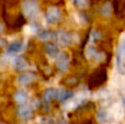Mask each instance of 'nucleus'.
<instances>
[{
    "mask_svg": "<svg viewBox=\"0 0 125 124\" xmlns=\"http://www.w3.org/2000/svg\"><path fill=\"white\" fill-rule=\"evenodd\" d=\"M106 79V70L104 68H99V69L94 70L92 75L89 78V86L91 88L99 87L105 81Z\"/></svg>",
    "mask_w": 125,
    "mask_h": 124,
    "instance_id": "nucleus-1",
    "label": "nucleus"
},
{
    "mask_svg": "<svg viewBox=\"0 0 125 124\" xmlns=\"http://www.w3.org/2000/svg\"><path fill=\"white\" fill-rule=\"evenodd\" d=\"M46 21L50 24H55L62 19V12L58 8L52 7L46 11Z\"/></svg>",
    "mask_w": 125,
    "mask_h": 124,
    "instance_id": "nucleus-2",
    "label": "nucleus"
},
{
    "mask_svg": "<svg viewBox=\"0 0 125 124\" xmlns=\"http://www.w3.org/2000/svg\"><path fill=\"white\" fill-rule=\"evenodd\" d=\"M23 9H24V13L28 18L32 19V18L36 17L37 13H39V9H37L36 4L33 1H26L23 4Z\"/></svg>",
    "mask_w": 125,
    "mask_h": 124,
    "instance_id": "nucleus-3",
    "label": "nucleus"
},
{
    "mask_svg": "<svg viewBox=\"0 0 125 124\" xmlns=\"http://www.w3.org/2000/svg\"><path fill=\"white\" fill-rule=\"evenodd\" d=\"M125 58V37L121 40L120 42L119 48H117V54H116V67L120 69V66L123 64V61Z\"/></svg>",
    "mask_w": 125,
    "mask_h": 124,
    "instance_id": "nucleus-4",
    "label": "nucleus"
},
{
    "mask_svg": "<svg viewBox=\"0 0 125 124\" xmlns=\"http://www.w3.org/2000/svg\"><path fill=\"white\" fill-rule=\"evenodd\" d=\"M56 40L62 45L68 46L71 43V35H70V33L66 32V31H59L56 34Z\"/></svg>",
    "mask_w": 125,
    "mask_h": 124,
    "instance_id": "nucleus-5",
    "label": "nucleus"
},
{
    "mask_svg": "<svg viewBox=\"0 0 125 124\" xmlns=\"http://www.w3.org/2000/svg\"><path fill=\"white\" fill-rule=\"evenodd\" d=\"M69 66V56L67 55V53H61L57 59V67L62 70L67 69Z\"/></svg>",
    "mask_w": 125,
    "mask_h": 124,
    "instance_id": "nucleus-6",
    "label": "nucleus"
},
{
    "mask_svg": "<svg viewBox=\"0 0 125 124\" xmlns=\"http://www.w3.org/2000/svg\"><path fill=\"white\" fill-rule=\"evenodd\" d=\"M18 114L21 119L23 120H30L32 118V109H31L29 105H22V107L19 108L18 110Z\"/></svg>",
    "mask_w": 125,
    "mask_h": 124,
    "instance_id": "nucleus-7",
    "label": "nucleus"
},
{
    "mask_svg": "<svg viewBox=\"0 0 125 124\" xmlns=\"http://www.w3.org/2000/svg\"><path fill=\"white\" fill-rule=\"evenodd\" d=\"M45 52L51 58H56L59 54V50L55 44L53 43H47L45 44Z\"/></svg>",
    "mask_w": 125,
    "mask_h": 124,
    "instance_id": "nucleus-8",
    "label": "nucleus"
},
{
    "mask_svg": "<svg viewBox=\"0 0 125 124\" xmlns=\"http://www.w3.org/2000/svg\"><path fill=\"white\" fill-rule=\"evenodd\" d=\"M58 92L59 91H57V90L54 89V88H50V89H47L43 94L44 101H46V102H51V101L55 100L56 98H58Z\"/></svg>",
    "mask_w": 125,
    "mask_h": 124,
    "instance_id": "nucleus-9",
    "label": "nucleus"
},
{
    "mask_svg": "<svg viewBox=\"0 0 125 124\" xmlns=\"http://www.w3.org/2000/svg\"><path fill=\"white\" fill-rule=\"evenodd\" d=\"M35 76L32 72H25V74H22L18 77V83L20 85H29L30 83H32L34 80Z\"/></svg>",
    "mask_w": 125,
    "mask_h": 124,
    "instance_id": "nucleus-10",
    "label": "nucleus"
},
{
    "mask_svg": "<svg viewBox=\"0 0 125 124\" xmlns=\"http://www.w3.org/2000/svg\"><path fill=\"white\" fill-rule=\"evenodd\" d=\"M13 98H14L17 103H19V104H24V103L28 101L29 96H28V93H26V91H24V90H18L14 93Z\"/></svg>",
    "mask_w": 125,
    "mask_h": 124,
    "instance_id": "nucleus-11",
    "label": "nucleus"
},
{
    "mask_svg": "<svg viewBox=\"0 0 125 124\" xmlns=\"http://www.w3.org/2000/svg\"><path fill=\"white\" fill-rule=\"evenodd\" d=\"M22 48V42L21 41H14L8 45V52L10 53H18Z\"/></svg>",
    "mask_w": 125,
    "mask_h": 124,
    "instance_id": "nucleus-12",
    "label": "nucleus"
},
{
    "mask_svg": "<svg viewBox=\"0 0 125 124\" xmlns=\"http://www.w3.org/2000/svg\"><path fill=\"white\" fill-rule=\"evenodd\" d=\"M86 53H87V57H88L89 59H92V61H97V59H99V56L101 55L94 47H88Z\"/></svg>",
    "mask_w": 125,
    "mask_h": 124,
    "instance_id": "nucleus-13",
    "label": "nucleus"
},
{
    "mask_svg": "<svg viewBox=\"0 0 125 124\" xmlns=\"http://www.w3.org/2000/svg\"><path fill=\"white\" fill-rule=\"evenodd\" d=\"M73 96V92L71 91V90H67V89L61 90V91L58 92V100L66 101V100H68V99H70Z\"/></svg>",
    "mask_w": 125,
    "mask_h": 124,
    "instance_id": "nucleus-14",
    "label": "nucleus"
},
{
    "mask_svg": "<svg viewBox=\"0 0 125 124\" xmlns=\"http://www.w3.org/2000/svg\"><path fill=\"white\" fill-rule=\"evenodd\" d=\"M28 68V63L24 58L22 57H19L17 59V69L18 70H25Z\"/></svg>",
    "mask_w": 125,
    "mask_h": 124,
    "instance_id": "nucleus-15",
    "label": "nucleus"
},
{
    "mask_svg": "<svg viewBox=\"0 0 125 124\" xmlns=\"http://www.w3.org/2000/svg\"><path fill=\"white\" fill-rule=\"evenodd\" d=\"M73 1L78 9H86L89 6V0H73Z\"/></svg>",
    "mask_w": 125,
    "mask_h": 124,
    "instance_id": "nucleus-16",
    "label": "nucleus"
},
{
    "mask_svg": "<svg viewBox=\"0 0 125 124\" xmlns=\"http://www.w3.org/2000/svg\"><path fill=\"white\" fill-rule=\"evenodd\" d=\"M101 13L104 17H109V15L112 13V7L110 3H105L103 7L101 8Z\"/></svg>",
    "mask_w": 125,
    "mask_h": 124,
    "instance_id": "nucleus-17",
    "label": "nucleus"
},
{
    "mask_svg": "<svg viewBox=\"0 0 125 124\" xmlns=\"http://www.w3.org/2000/svg\"><path fill=\"white\" fill-rule=\"evenodd\" d=\"M113 113H114V116L116 119H121L123 116V107H121L120 104L115 105L114 109H113Z\"/></svg>",
    "mask_w": 125,
    "mask_h": 124,
    "instance_id": "nucleus-18",
    "label": "nucleus"
},
{
    "mask_svg": "<svg viewBox=\"0 0 125 124\" xmlns=\"http://www.w3.org/2000/svg\"><path fill=\"white\" fill-rule=\"evenodd\" d=\"M48 35H50V33L45 31V32H43V33H41V34H40V40H47L48 37H50Z\"/></svg>",
    "mask_w": 125,
    "mask_h": 124,
    "instance_id": "nucleus-19",
    "label": "nucleus"
},
{
    "mask_svg": "<svg viewBox=\"0 0 125 124\" xmlns=\"http://www.w3.org/2000/svg\"><path fill=\"white\" fill-rule=\"evenodd\" d=\"M81 124H93V123H92V121H90V120H87V121H84V122H82Z\"/></svg>",
    "mask_w": 125,
    "mask_h": 124,
    "instance_id": "nucleus-20",
    "label": "nucleus"
},
{
    "mask_svg": "<svg viewBox=\"0 0 125 124\" xmlns=\"http://www.w3.org/2000/svg\"><path fill=\"white\" fill-rule=\"evenodd\" d=\"M122 105H123V107H125V97L123 98V101H122Z\"/></svg>",
    "mask_w": 125,
    "mask_h": 124,
    "instance_id": "nucleus-21",
    "label": "nucleus"
},
{
    "mask_svg": "<svg viewBox=\"0 0 125 124\" xmlns=\"http://www.w3.org/2000/svg\"><path fill=\"white\" fill-rule=\"evenodd\" d=\"M59 124H65V123H59Z\"/></svg>",
    "mask_w": 125,
    "mask_h": 124,
    "instance_id": "nucleus-22",
    "label": "nucleus"
}]
</instances>
